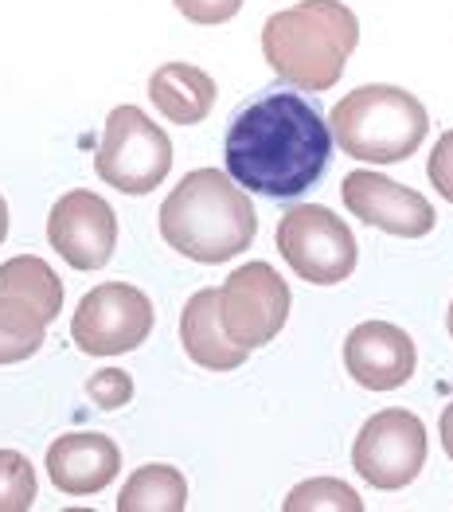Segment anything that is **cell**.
Segmentation results:
<instances>
[{
	"label": "cell",
	"instance_id": "d4e9b609",
	"mask_svg": "<svg viewBox=\"0 0 453 512\" xmlns=\"http://www.w3.org/2000/svg\"><path fill=\"white\" fill-rule=\"evenodd\" d=\"M8 239V204H4V196H0V243Z\"/></svg>",
	"mask_w": 453,
	"mask_h": 512
},
{
	"label": "cell",
	"instance_id": "8992f818",
	"mask_svg": "<svg viewBox=\"0 0 453 512\" xmlns=\"http://www.w3.org/2000/svg\"><path fill=\"white\" fill-rule=\"evenodd\" d=\"M278 251L289 270L313 286H336L356 270L352 227L321 204H297L278 219Z\"/></svg>",
	"mask_w": 453,
	"mask_h": 512
},
{
	"label": "cell",
	"instance_id": "ba28073f",
	"mask_svg": "<svg viewBox=\"0 0 453 512\" xmlns=\"http://www.w3.org/2000/svg\"><path fill=\"white\" fill-rule=\"evenodd\" d=\"M149 333H153V301L129 282L94 286L71 317V341L86 356L133 352L149 341Z\"/></svg>",
	"mask_w": 453,
	"mask_h": 512
},
{
	"label": "cell",
	"instance_id": "4fadbf2b",
	"mask_svg": "<svg viewBox=\"0 0 453 512\" xmlns=\"http://www.w3.org/2000/svg\"><path fill=\"white\" fill-rule=\"evenodd\" d=\"M122 470V450L106 434H63L47 450V477L67 497H94Z\"/></svg>",
	"mask_w": 453,
	"mask_h": 512
},
{
	"label": "cell",
	"instance_id": "ac0fdd59",
	"mask_svg": "<svg viewBox=\"0 0 453 512\" xmlns=\"http://www.w3.org/2000/svg\"><path fill=\"white\" fill-rule=\"evenodd\" d=\"M47 337V317L32 301L0 294V364H20L40 352Z\"/></svg>",
	"mask_w": 453,
	"mask_h": 512
},
{
	"label": "cell",
	"instance_id": "6da1fadb",
	"mask_svg": "<svg viewBox=\"0 0 453 512\" xmlns=\"http://www.w3.org/2000/svg\"><path fill=\"white\" fill-rule=\"evenodd\" d=\"M227 176L270 200L309 192L332 157V129L305 94L266 90L235 114L223 141Z\"/></svg>",
	"mask_w": 453,
	"mask_h": 512
},
{
	"label": "cell",
	"instance_id": "3957f363",
	"mask_svg": "<svg viewBox=\"0 0 453 512\" xmlns=\"http://www.w3.org/2000/svg\"><path fill=\"white\" fill-rule=\"evenodd\" d=\"M356 43L360 20L340 0H297L262 24V55L270 71L309 94L340 83Z\"/></svg>",
	"mask_w": 453,
	"mask_h": 512
},
{
	"label": "cell",
	"instance_id": "44dd1931",
	"mask_svg": "<svg viewBox=\"0 0 453 512\" xmlns=\"http://www.w3.org/2000/svg\"><path fill=\"white\" fill-rule=\"evenodd\" d=\"M86 395L102 407V411H118L133 399V380L125 376L122 368H102L86 380Z\"/></svg>",
	"mask_w": 453,
	"mask_h": 512
},
{
	"label": "cell",
	"instance_id": "52a82bcc",
	"mask_svg": "<svg viewBox=\"0 0 453 512\" xmlns=\"http://www.w3.org/2000/svg\"><path fill=\"white\" fill-rule=\"evenodd\" d=\"M289 286L270 262H247L219 286V325L243 348L270 344L289 321Z\"/></svg>",
	"mask_w": 453,
	"mask_h": 512
},
{
	"label": "cell",
	"instance_id": "603a6c76",
	"mask_svg": "<svg viewBox=\"0 0 453 512\" xmlns=\"http://www.w3.org/2000/svg\"><path fill=\"white\" fill-rule=\"evenodd\" d=\"M426 176L430 184L438 188V196H446L453 204V129H446L430 153V165H426Z\"/></svg>",
	"mask_w": 453,
	"mask_h": 512
},
{
	"label": "cell",
	"instance_id": "484cf974",
	"mask_svg": "<svg viewBox=\"0 0 453 512\" xmlns=\"http://www.w3.org/2000/svg\"><path fill=\"white\" fill-rule=\"evenodd\" d=\"M446 325H450V337H453V301H450V313H446Z\"/></svg>",
	"mask_w": 453,
	"mask_h": 512
},
{
	"label": "cell",
	"instance_id": "9a60e30c",
	"mask_svg": "<svg viewBox=\"0 0 453 512\" xmlns=\"http://www.w3.org/2000/svg\"><path fill=\"white\" fill-rule=\"evenodd\" d=\"M215 79L192 63H165L149 79V102L172 126H196L215 110Z\"/></svg>",
	"mask_w": 453,
	"mask_h": 512
},
{
	"label": "cell",
	"instance_id": "8fae6325",
	"mask_svg": "<svg viewBox=\"0 0 453 512\" xmlns=\"http://www.w3.org/2000/svg\"><path fill=\"white\" fill-rule=\"evenodd\" d=\"M340 196H344V208L356 219H364L368 227H379L387 235H399V239H422L438 223L434 204L422 192H414L383 172L360 169L344 176Z\"/></svg>",
	"mask_w": 453,
	"mask_h": 512
},
{
	"label": "cell",
	"instance_id": "7a4b0ae2",
	"mask_svg": "<svg viewBox=\"0 0 453 512\" xmlns=\"http://www.w3.org/2000/svg\"><path fill=\"white\" fill-rule=\"evenodd\" d=\"M254 235V204L223 169L188 172L161 204V239L192 262L219 266L250 251Z\"/></svg>",
	"mask_w": 453,
	"mask_h": 512
},
{
	"label": "cell",
	"instance_id": "d6986e66",
	"mask_svg": "<svg viewBox=\"0 0 453 512\" xmlns=\"http://www.w3.org/2000/svg\"><path fill=\"white\" fill-rule=\"evenodd\" d=\"M286 512H364V501L352 485L336 481V477H313V481H301L297 489H289V497L282 501Z\"/></svg>",
	"mask_w": 453,
	"mask_h": 512
},
{
	"label": "cell",
	"instance_id": "cb8c5ba5",
	"mask_svg": "<svg viewBox=\"0 0 453 512\" xmlns=\"http://www.w3.org/2000/svg\"><path fill=\"white\" fill-rule=\"evenodd\" d=\"M438 430H442V450H446V458L453 462V399H450V407L442 411V423H438Z\"/></svg>",
	"mask_w": 453,
	"mask_h": 512
},
{
	"label": "cell",
	"instance_id": "5bb4252c",
	"mask_svg": "<svg viewBox=\"0 0 453 512\" xmlns=\"http://www.w3.org/2000/svg\"><path fill=\"white\" fill-rule=\"evenodd\" d=\"M180 344L192 364L207 372H235L247 364V348L235 344L219 325V290H196L180 313Z\"/></svg>",
	"mask_w": 453,
	"mask_h": 512
},
{
	"label": "cell",
	"instance_id": "ffe728a7",
	"mask_svg": "<svg viewBox=\"0 0 453 512\" xmlns=\"http://www.w3.org/2000/svg\"><path fill=\"white\" fill-rule=\"evenodd\" d=\"M36 505V466L20 450H0V512H28Z\"/></svg>",
	"mask_w": 453,
	"mask_h": 512
},
{
	"label": "cell",
	"instance_id": "e0dca14e",
	"mask_svg": "<svg viewBox=\"0 0 453 512\" xmlns=\"http://www.w3.org/2000/svg\"><path fill=\"white\" fill-rule=\"evenodd\" d=\"M0 294L32 301L43 317H47V325L63 313V282H59V274L43 258H32V255L8 258L0 266Z\"/></svg>",
	"mask_w": 453,
	"mask_h": 512
},
{
	"label": "cell",
	"instance_id": "7c38bea8",
	"mask_svg": "<svg viewBox=\"0 0 453 512\" xmlns=\"http://www.w3.org/2000/svg\"><path fill=\"white\" fill-rule=\"evenodd\" d=\"M418 352L407 329L391 321H364L344 341V368L368 391H395L414 376Z\"/></svg>",
	"mask_w": 453,
	"mask_h": 512
},
{
	"label": "cell",
	"instance_id": "2e32d148",
	"mask_svg": "<svg viewBox=\"0 0 453 512\" xmlns=\"http://www.w3.org/2000/svg\"><path fill=\"white\" fill-rule=\"evenodd\" d=\"M188 509V481L176 466L149 462L125 481L118 493V512H184Z\"/></svg>",
	"mask_w": 453,
	"mask_h": 512
},
{
	"label": "cell",
	"instance_id": "7402d4cb",
	"mask_svg": "<svg viewBox=\"0 0 453 512\" xmlns=\"http://www.w3.org/2000/svg\"><path fill=\"white\" fill-rule=\"evenodd\" d=\"M172 4L180 8V16H188V20L200 24V28L227 24V20L243 8V0H172Z\"/></svg>",
	"mask_w": 453,
	"mask_h": 512
},
{
	"label": "cell",
	"instance_id": "30bf717a",
	"mask_svg": "<svg viewBox=\"0 0 453 512\" xmlns=\"http://www.w3.org/2000/svg\"><path fill=\"white\" fill-rule=\"evenodd\" d=\"M47 243L75 270H102L118 247V215L98 192L75 188L47 215Z\"/></svg>",
	"mask_w": 453,
	"mask_h": 512
},
{
	"label": "cell",
	"instance_id": "277c9868",
	"mask_svg": "<svg viewBox=\"0 0 453 512\" xmlns=\"http://www.w3.org/2000/svg\"><path fill=\"white\" fill-rule=\"evenodd\" d=\"M332 141L368 165H399L426 141L430 118L411 90L387 83L356 86L329 114Z\"/></svg>",
	"mask_w": 453,
	"mask_h": 512
},
{
	"label": "cell",
	"instance_id": "9c48e42d",
	"mask_svg": "<svg viewBox=\"0 0 453 512\" xmlns=\"http://www.w3.org/2000/svg\"><path fill=\"white\" fill-rule=\"evenodd\" d=\"M426 466V427L414 411L391 407L371 415L352 442V470L375 489H407Z\"/></svg>",
	"mask_w": 453,
	"mask_h": 512
},
{
	"label": "cell",
	"instance_id": "5b68a950",
	"mask_svg": "<svg viewBox=\"0 0 453 512\" xmlns=\"http://www.w3.org/2000/svg\"><path fill=\"white\" fill-rule=\"evenodd\" d=\"M172 169V141L149 114L137 106H114L106 118L102 149L94 157V172L102 184L125 196H149L161 188Z\"/></svg>",
	"mask_w": 453,
	"mask_h": 512
}]
</instances>
